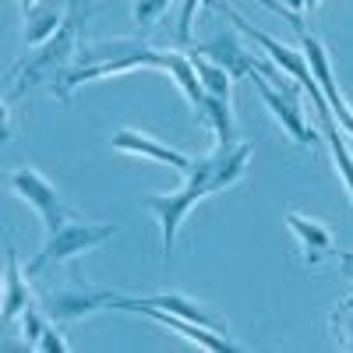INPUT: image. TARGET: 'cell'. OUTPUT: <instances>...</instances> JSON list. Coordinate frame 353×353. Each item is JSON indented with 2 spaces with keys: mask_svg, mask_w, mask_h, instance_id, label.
I'll use <instances>...</instances> for the list:
<instances>
[{
  "mask_svg": "<svg viewBox=\"0 0 353 353\" xmlns=\"http://www.w3.org/2000/svg\"><path fill=\"white\" fill-rule=\"evenodd\" d=\"M261 8H269V11H276V14H283V18H290V14H297V11H290L283 0H258Z\"/></svg>",
  "mask_w": 353,
  "mask_h": 353,
  "instance_id": "cell-25",
  "label": "cell"
},
{
  "mask_svg": "<svg viewBox=\"0 0 353 353\" xmlns=\"http://www.w3.org/2000/svg\"><path fill=\"white\" fill-rule=\"evenodd\" d=\"M32 350H39V353H68V350H71V343L61 336V329H57V325H46Z\"/></svg>",
  "mask_w": 353,
  "mask_h": 353,
  "instance_id": "cell-22",
  "label": "cell"
},
{
  "mask_svg": "<svg viewBox=\"0 0 353 353\" xmlns=\"http://www.w3.org/2000/svg\"><path fill=\"white\" fill-rule=\"evenodd\" d=\"M8 188H11L14 198H21L25 205H32V209H36V216H39V223L46 230V237L61 230L68 219H78V212L61 198V191H57L46 176L39 170H32V166L11 170L8 173Z\"/></svg>",
  "mask_w": 353,
  "mask_h": 353,
  "instance_id": "cell-4",
  "label": "cell"
},
{
  "mask_svg": "<svg viewBox=\"0 0 353 353\" xmlns=\"http://www.w3.org/2000/svg\"><path fill=\"white\" fill-rule=\"evenodd\" d=\"M283 4H286L290 11H301V8H304V4H301V0H283Z\"/></svg>",
  "mask_w": 353,
  "mask_h": 353,
  "instance_id": "cell-28",
  "label": "cell"
},
{
  "mask_svg": "<svg viewBox=\"0 0 353 353\" xmlns=\"http://www.w3.org/2000/svg\"><path fill=\"white\" fill-rule=\"evenodd\" d=\"M110 149L113 152H124V156H138V159H152V163H163L176 173H188L191 170V156H184L181 149H170V145L156 141L152 134H145V131H134V128H121V131H113L110 134Z\"/></svg>",
  "mask_w": 353,
  "mask_h": 353,
  "instance_id": "cell-11",
  "label": "cell"
},
{
  "mask_svg": "<svg viewBox=\"0 0 353 353\" xmlns=\"http://www.w3.org/2000/svg\"><path fill=\"white\" fill-rule=\"evenodd\" d=\"M201 8V0H184V11H181V21H176V39L181 43H191V25H194V14Z\"/></svg>",
  "mask_w": 353,
  "mask_h": 353,
  "instance_id": "cell-23",
  "label": "cell"
},
{
  "mask_svg": "<svg viewBox=\"0 0 353 353\" xmlns=\"http://www.w3.org/2000/svg\"><path fill=\"white\" fill-rule=\"evenodd\" d=\"M131 301L149 304V307H159V311H170V314H181V318H191V321H198V325H205V329L226 332V321H223L216 311H209L205 304L184 297V293H176V290H170V293H152V297H131ZM226 336H230V332H226Z\"/></svg>",
  "mask_w": 353,
  "mask_h": 353,
  "instance_id": "cell-15",
  "label": "cell"
},
{
  "mask_svg": "<svg viewBox=\"0 0 353 353\" xmlns=\"http://www.w3.org/2000/svg\"><path fill=\"white\" fill-rule=\"evenodd\" d=\"M18 4H21V14H28V11L36 8V0H18Z\"/></svg>",
  "mask_w": 353,
  "mask_h": 353,
  "instance_id": "cell-27",
  "label": "cell"
},
{
  "mask_svg": "<svg viewBox=\"0 0 353 353\" xmlns=\"http://www.w3.org/2000/svg\"><path fill=\"white\" fill-rule=\"evenodd\" d=\"M332 325L346 329V350H353V301H346V304L332 314Z\"/></svg>",
  "mask_w": 353,
  "mask_h": 353,
  "instance_id": "cell-24",
  "label": "cell"
},
{
  "mask_svg": "<svg viewBox=\"0 0 353 353\" xmlns=\"http://www.w3.org/2000/svg\"><path fill=\"white\" fill-rule=\"evenodd\" d=\"M286 21L297 28L301 50H304L307 64H311V71H314V78H318V85H321V92H325V99H329V106H332V113H336V121L343 124L346 138L353 141V106H350V99L343 96V88L336 85V74H332V61H329V53H325V43L314 39L311 32H304V25H301L297 14H290Z\"/></svg>",
  "mask_w": 353,
  "mask_h": 353,
  "instance_id": "cell-8",
  "label": "cell"
},
{
  "mask_svg": "<svg viewBox=\"0 0 353 353\" xmlns=\"http://www.w3.org/2000/svg\"><path fill=\"white\" fill-rule=\"evenodd\" d=\"M198 117L216 131V145H233V141H237V124H233V106H230V99L205 92V103H201Z\"/></svg>",
  "mask_w": 353,
  "mask_h": 353,
  "instance_id": "cell-17",
  "label": "cell"
},
{
  "mask_svg": "<svg viewBox=\"0 0 353 353\" xmlns=\"http://www.w3.org/2000/svg\"><path fill=\"white\" fill-rule=\"evenodd\" d=\"M110 311L141 314V318L156 321V325H166L170 332H176L181 339H191L198 350H209V353H237V350H241V346L233 343L226 332L205 329V325H198V321H191V318L170 314V311H159V307H149V304H138V301H131V297H128V293H117V290H113V297H110Z\"/></svg>",
  "mask_w": 353,
  "mask_h": 353,
  "instance_id": "cell-5",
  "label": "cell"
},
{
  "mask_svg": "<svg viewBox=\"0 0 353 353\" xmlns=\"http://www.w3.org/2000/svg\"><path fill=\"white\" fill-rule=\"evenodd\" d=\"M336 258H343V261H346V265H353V254H346V251H339V254H336Z\"/></svg>",
  "mask_w": 353,
  "mask_h": 353,
  "instance_id": "cell-29",
  "label": "cell"
},
{
  "mask_svg": "<svg viewBox=\"0 0 353 353\" xmlns=\"http://www.w3.org/2000/svg\"><path fill=\"white\" fill-rule=\"evenodd\" d=\"M170 53L173 50H156L149 43H131V39H113V43H92L85 46V53H78L74 68L61 71L53 78V96L57 99H71V92L85 81L96 78H113V74H128L138 68H156L166 71L170 68Z\"/></svg>",
  "mask_w": 353,
  "mask_h": 353,
  "instance_id": "cell-2",
  "label": "cell"
},
{
  "mask_svg": "<svg viewBox=\"0 0 353 353\" xmlns=\"http://www.w3.org/2000/svg\"><path fill=\"white\" fill-rule=\"evenodd\" d=\"M166 74L173 78L176 88H181V96H184L194 110H201V103H205V85H201V78H198V68H194V61H191V53H176V50H173Z\"/></svg>",
  "mask_w": 353,
  "mask_h": 353,
  "instance_id": "cell-16",
  "label": "cell"
},
{
  "mask_svg": "<svg viewBox=\"0 0 353 353\" xmlns=\"http://www.w3.org/2000/svg\"><path fill=\"white\" fill-rule=\"evenodd\" d=\"M117 233L113 223H85L81 216L78 219H68L57 233H50L43 251L25 265V272L28 276H39L46 265H61V261H78L81 254L88 251H96L99 244H106L110 237Z\"/></svg>",
  "mask_w": 353,
  "mask_h": 353,
  "instance_id": "cell-3",
  "label": "cell"
},
{
  "mask_svg": "<svg viewBox=\"0 0 353 353\" xmlns=\"http://www.w3.org/2000/svg\"><path fill=\"white\" fill-rule=\"evenodd\" d=\"M71 46H74V28H71V25H61V32H57L53 39H46L43 46H32V57H28V61H21V81L11 85L8 103H11L14 96L28 92L36 81L61 74V71H64V61L71 57Z\"/></svg>",
  "mask_w": 353,
  "mask_h": 353,
  "instance_id": "cell-9",
  "label": "cell"
},
{
  "mask_svg": "<svg viewBox=\"0 0 353 353\" xmlns=\"http://www.w3.org/2000/svg\"><path fill=\"white\" fill-rule=\"evenodd\" d=\"M301 4H304V11H318L321 4H325V0H301Z\"/></svg>",
  "mask_w": 353,
  "mask_h": 353,
  "instance_id": "cell-26",
  "label": "cell"
},
{
  "mask_svg": "<svg viewBox=\"0 0 353 353\" xmlns=\"http://www.w3.org/2000/svg\"><path fill=\"white\" fill-rule=\"evenodd\" d=\"M113 290H92L81 279L61 290H46L43 293V311L50 314V321H74V318H88L99 307H110Z\"/></svg>",
  "mask_w": 353,
  "mask_h": 353,
  "instance_id": "cell-10",
  "label": "cell"
},
{
  "mask_svg": "<svg viewBox=\"0 0 353 353\" xmlns=\"http://www.w3.org/2000/svg\"><path fill=\"white\" fill-rule=\"evenodd\" d=\"M25 18H28V21H25V46H28V50L43 46L46 39H53L57 32H61V25H64L61 14L50 11V8H46V11H36V8H32Z\"/></svg>",
  "mask_w": 353,
  "mask_h": 353,
  "instance_id": "cell-19",
  "label": "cell"
},
{
  "mask_svg": "<svg viewBox=\"0 0 353 353\" xmlns=\"http://www.w3.org/2000/svg\"><path fill=\"white\" fill-rule=\"evenodd\" d=\"M297 85L307 92L311 106L318 110V131H321V138L329 141V152H332L336 173H339V181H343V188H346L350 201H353V152H350V145H346V131H343V124L336 121V113H332V106H329L325 92H321V85H318L314 71H307L304 78H297Z\"/></svg>",
  "mask_w": 353,
  "mask_h": 353,
  "instance_id": "cell-7",
  "label": "cell"
},
{
  "mask_svg": "<svg viewBox=\"0 0 353 353\" xmlns=\"http://www.w3.org/2000/svg\"><path fill=\"white\" fill-rule=\"evenodd\" d=\"M283 219H286L290 233L297 237L307 269H314L318 261H325V258H336V254H339V248H336V241H332V233H329L325 223H318V219H311V216H301V212H286Z\"/></svg>",
  "mask_w": 353,
  "mask_h": 353,
  "instance_id": "cell-13",
  "label": "cell"
},
{
  "mask_svg": "<svg viewBox=\"0 0 353 353\" xmlns=\"http://www.w3.org/2000/svg\"><path fill=\"white\" fill-rule=\"evenodd\" d=\"M251 152H254V145L251 141H233V145H216L212 152H205L191 163V170L184 173V184L176 188V191H166V194H149L145 198V205L156 212L159 219V237H163V258H170L173 244H176V233H181L184 219L191 216V209H198V205L230 188V184H237L248 163H251Z\"/></svg>",
  "mask_w": 353,
  "mask_h": 353,
  "instance_id": "cell-1",
  "label": "cell"
},
{
  "mask_svg": "<svg viewBox=\"0 0 353 353\" xmlns=\"http://www.w3.org/2000/svg\"><path fill=\"white\" fill-rule=\"evenodd\" d=\"M198 53H205L209 61H216L219 68H226L230 74H233V81L237 78H254L258 71H261V64L254 61V53H251V46H244L241 43V36L237 32H212V36H205L198 46H194Z\"/></svg>",
  "mask_w": 353,
  "mask_h": 353,
  "instance_id": "cell-12",
  "label": "cell"
},
{
  "mask_svg": "<svg viewBox=\"0 0 353 353\" xmlns=\"http://www.w3.org/2000/svg\"><path fill=\"white\" fill-rule=\"evenodd\" d=\"M28 272L18 265V251L11 244V237H4V297H0V314H4V325H11L14 318L25 314V307L32 304V293H28Z\"/></svg>",
  "mask_w": 353,
  "mask_h": 353,
  "instance_id": "cell-14",
  "label": "cell"
},
{
  "mask_svg": "<svg viewBox=\"0 0 353 353\" xmlns=\"http://www.w3.org/2000/svg\"><path fill=\"white\" fill-rule=\"evenodd\" d=\"M251 85L258 88L261 103L269 106V113L279 121V128L286 131V138H290L293 145H307V149H311V145H318L321 131H314V128L307 124L304 106H301V96H297V85H272L261 71L251 78Z\"/></svg>",
  "mask_w": 353,
  "mask_h": 353,
  "instance_id": "cell-6",
  "label": "cell"
},
{
  "mask_svg": "<svg viewBox=\"0 0 353 353\" xmlns=\"http://www.w3.org/2000/svg\"><path fill=\"white\" fill-rule=\"evenodd\" d=\"M50 325V314L39 307V304H28L25 307V314H21V336H25V343H28V350L36 346V339L43 336V329Z\"/></svg>",
  "mask_w": 353,
  "mask_h": 353,
  "instance_id": "cell-20",
  "label": "cell"
},
{
  "mask_svg": "<svg viewBox=\"0 0 353 353\" xmlns=\"http://www.w3.org/2000/svg\"><path fill=\"white\" fill-rule=\"evenodd\" d=\"M191 61H194V68H198V78H201V85H205V92L230 99V92H233V74H230L226 68H219L216 61H209L205 53H198V50H191Z\"/></svg>",
  "mask_w": 353,
  "mask_h": 353,
  "instance_id": "cell-18",
  "label": "cell"
},
{
  "mask_svg": "<svg viewBox=\"0 0 353 353\" xmlns=\"http://www.w3.org/2000/svg\"><path fill=\"white\" fill-rule=\"evenodd\" d=\"M173 0H134V21L138 28H152L166 11H170Z\"/></svg>",
  "mask_w": 353,
  "mask_h": 353,
  "instance_id": "cell-21",
  "label": "cell"
}]
</instances>
